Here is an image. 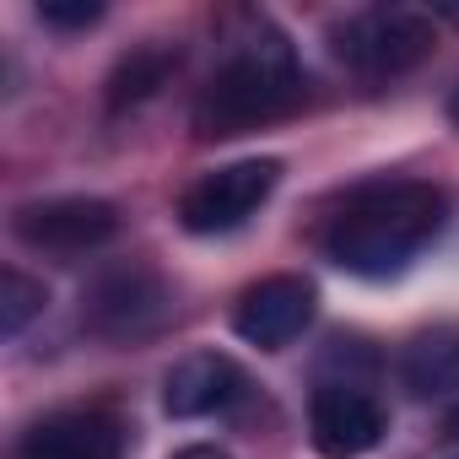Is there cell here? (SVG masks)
Listing matches in <instances>:
<instances>
[{"label": "cell", "instance_id": "5", "mask_svg": "<svg viewBox=\"0 0 459 459\" xmlns=\"http://www.w3.org/2000/svg\"><path fill=\"white\" fill-rule=\"evenodd\" d=\"M168 314H173V292L141 260L103 271L82 298V325L98 341H146L168 325Z\"/></svg>", "mask_w": 459, "mask_h": 459}, {"label": "cell", "instance_id": "1", "mask_svg": "<svg viewBox=\"0 0 459 459\" xmlns=\"http://www.w3.org/2000/svg\"><path fill=\"white\" fill-rule=\"evenodd\" d=\"M448 189L427 178H373L357 184L319 227V249L330 265L362 281L400 276L448 221Z\"/></svg>", "mask_w": 459, "mask_h": 459}, {"label": "cell", "instance_id": "4", "mask_svg": "<svg viewBox=\"0 0 459 459\" xmlns=\"http://www.w3.org/2000/svg\"><path fill=\"white\" fill-rule=\"evenodd\" d=\"M276 184H281V162L276 157H244V162L211 168L178 195V221L195 238L233 233V227H244L276 195Z\"/></svg>", "mask_w": 459, "mask_h": 459}, {"label": "cell", "instance_id": "13", "mask_svg": "<svg viewBox=\"0 0 459 459\" xmlns=\"http://www.w3.org/2000/svg\"><path fill=\"white\" fill-rule=\"evenodd\" d=\"M44 303H49L44 281H33V276H22V271H6V276H0V330H6V335H22V325H28L33 314H44Z\"/></svg>", "mask_w": 459, "mask_h": 459}, {"label": "cell", "instance_id": "7", "mask_svg": "<svg viewBox=\"0 0 459 459\" xmlns=\"http://www.w3.org/2000/svg\"><path fill=\"white\" fill-rule=\"evenodd\" d=\"M389 432V411L357 378H325L308 394V443L325 459H362Z\"/></svg>", "mask_w": 459, "mask_h": 459}, {"label": "cell", "instance_id": "15", "mask_svg": "<svg viewBox=\"0 0 459 459\" xmlns=\"http://www.w3.org/2000/svg\"><path fill=\"white\" fill-rule=\"evenodd\" d=\"M173 459H233L227 448H216V443H189V448H178Z\"/></svg>", "mask_w": 459, "mask_h": 459}, {"label": "cell", "instance_id": "16", "mask_svg": "<svg viewBox=\"0 0 459 459\" xmlns=\"http://www.w3.org/2000/svg\"><path fill=\"white\" fill-rule=\"evenodd\" d=\"M443 437H459V405L448 411V421H443Z\"/></svg>", "mask_w": 459, "mask_h": 459}, {"label": "cell", "instance_id": "2", "mask_svg": "<svg viewBox=\"0 0 459 459\" xmlns=\"http://www.w3.org/2000/svg\"><path fill=\"white\" fill-rule=\"evenodd\" d=\"M298 103H303V71L287 33L271 17H238L216 71L195 98L189 125L200 141H233L287 119Z\"/></svg>", "mask_w": 459, "mask_h": 459}, {"label": "cell", "instance_id": "17", "mask_svg": "<svg viewBox=\"0 0 459 459\" xmlns=\"http://www.w3.org/2000/svg\"><path fill=\"white\" fill-rule=\"evenodd\" d=\"M448 119H454V125H459V92H454V98H448Z\"/></svg>", "mask_w": 459, "mask_h": 459}, {"label": "cell", "instance_id": "12", "mask_svg": "<svg viewBox=\"0 0 459 459\" xmlns=\"http://www.w3.org/2000/svg\"><path fill=\"white\" fill-rule=\"evenodd\" d=\"M173 65H178V55H173L168 44H141V49H130V55L114 65V76H108V108H135V103L157 98V87H168Z\"/></svg>", "mask_w": 459, "mask_h": 459}, {"label": "cell", "instance_id": "14", "mask_svg": "<svg viewBox=\"0 0 459 459\" xmlns=\"http://www.w3.org/2000/svg\"><path fill=\"white\" fill-rule=\"evenodd\" d=\"M39 17H44L49 28H65V33H76V28H92V22H103V6H98V0H76V6L44 0V6H39Z\"/></svg>", "mask_w": 459, "mask_h": 459}, {"label": "cell", "instance_id": "3", "mask_svg": "<svg viewBox=\"0 0 459 459\" xmlns=\"http://www.w3.org/2000/svg\"><path fill=\"white\" fill-rule=\"evenodd\" d=\"M437 49V28L416 6H368L330 28V55L362 82H394Z\"/></svg>", "mask_w": 459, "mask_h": 459}, {"label": "cell", "instance_id": "6", "mask_svg": "<svg viewBox=\"0 0 459 459\" xmlns=\"http://www.w3.org/2000/svg\"><path fill=\"white\" fill-rule=\"evenodd\" d=\"M17 244H28L33 255H55V260H76L92 255L103 244H114L119 233V211L98 195H60V200H33L17 205L12 216Z\"/></svg>", "mask_w": 459, "mask_h": 459}, {"label": "cell", "instance_id": "9", "mask_svg": "<svg viewBox=\"0 0 459 459\" xmlns=\"http://www.w3.org/2000/svg\"><path fill=\"white\" fill-rule=\"evenodd\" d=\"M314 308H319L314 281L281 271V276H265V281L244 287V298L233 308V330H238V341H249L260 351H281L314 325Z\"/></svg>", "mask_w": 459, "mask_h": 459}, {"label": "cell", "instance_id": "11", "mask_svg": "<svg viewBox=\"0 0 459 459\" xmlns=\"http://www.w3.org/2000/svg\"><path fill=\"white\" fill-rule=\"evenodd\" d=\"M400 384L416 400L459 394V319L427 325V330H416L405 341V351H400Z\"/></svg>", "mask_w": 459, "mask_h": 459}, {"label": "cell", "instance_id": "8", "mask_svg": "<svg viewBox=\"0 0 459 459\" xmlns=\"http://www.w3.org/2000/svg\"><path fill=\"white\" fill-rule=\"evenodd\" d=\"M130 454V427L108 405H65L39 416L12 459H125Z\"/></svg>", "mask_w": 459, "mask_h": 459}, {"label": "cell", "instance_id": "10", "mask_svg": "<svg viewBox=\"0 0 459 459\" xmlns=\"http://www.w3.org/2000/svg\"><path fill=\"white\" fill-rule=\"evenodd\" d=\"M249 394V378L233 357L221 351H189L168 368L162 378V411L178 416V421H195V416H221L233 411L238 400Z\"/></svg>", "mask_w": 459, "mask_h": 459}]
</instances>
